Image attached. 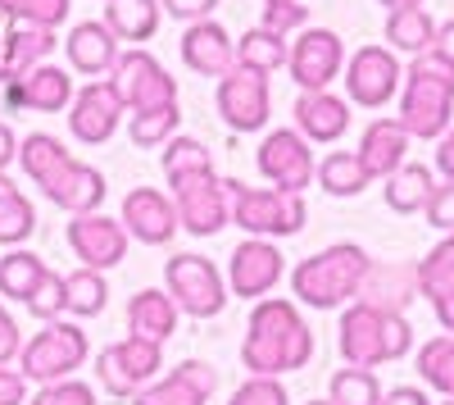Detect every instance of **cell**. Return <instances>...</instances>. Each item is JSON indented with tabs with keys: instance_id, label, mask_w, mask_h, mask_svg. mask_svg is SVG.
I'll list each match as a JSON object with an SVG mask.
<instances>
[{
	"instance_id": "cell-1",
	"label": "cell",
	"mask_w": 454,
	"mask_h": 405,
	"mask_svg": "<svg viewBox=\"0 0 454 405\" xmlns=\"http://www.w3.org/2000/svg\"><path fill=\"white\" fill-rule=\"evenodd\" d=\"M314 360V328L305 323L295 301L263 297L250 306L246 338H241V364L250 378H282Z\"/></svg>"
},
{
	"instance_id": "cell-2",
	"label": "cell",
	"mask_w": 454,
	"mask_h": 405,
	"mask_svg": "<svg viewBox=\"0 0 454 405\" xmlns=\"http://www.w3.org/2000/svg\"><path fill=\"white\" fill-rule=\"evenodd\" d=\"M19 164L23 173L42 187V196L51 205H59L64 214H96L105 205V173L87 160H78L68 146L51 132H27L19 141Z\"/></svg>"
},
{
	"instance_id": "cell-3",
	"label": "cell",
	"mask_w": 454,
	"mask_h": 405,
	"mask_svg": "<svg viewBox=\"0 0 454 405\" xmlns=\"http://www.w3.org/2000/svg\"><path fill=\"white\" fill-rule=\"evenodd\" d=\"M368 269H372V255L364 246L355 242L323 246L291 269V297L295 306H309V310H346L350 301H359Z\"/></svg>"
},
{
	"instance_id": "cell-4",
	"label": "cell",
	"mask_w": 454,
	"mask_h": 405,
	"mask_svg": "<svg viewBox=\"0 0 454 405\" xmlns=\"http://www.w3.org/2000/svg\"><path fill=\"white\" fill-rule=\"evenodd\" d=\"M400 128L413 141H436L450 132L454 119V64H445L436 51L413 55L404 68V91H400Z\"/></svg>"
},
{
	"instance_id": "cell-5",
	"label": "cell",
	"mask_w": 454,
	"mask_h": 405,
	"mask_svg": "<svg viewBox=\"0 0 454 405\" xmlns=\"http://www.w3.org/2000/svg\"><path fill=\"white\" fill-rule=\"evenodd\" d=\"M336 346H340V360L355 364V369H377V364H395L413 351V328L404 314L350 301L340 310Z\"/></svg>"
},
{
	"instance_id": "cell-6",
	"label": "cell",
	"mask_w": 454,
	"mask_h": 405,
	"mask_svg": "<svg viewBox=\"0 0 454 405\" xmlns=\"http://www.w3.org/2000/svg\"><path fill=\"white\" fill-rule=\"evenodd\" d=\"M227 205H232V224L246 237H295L305 233V196L300 192H282V187H246L241 178H223Z\"/></svg>"
},
{
	"instance_id": "cell-7",
	"label": "cell",
	"mask_w": 454,
	"mask_h": 405,
	"mask_svg": "<svg viewBox=\"0 0 454 405\" xmlns=\"http://www.w3.org/2000/svg\"><path fill=\"white\" fill-rule=\"evenodd\" d=\"M91 355V338L82 333L78 319H55V323H42V333H32L19 351V374L36 387L46 383H59V378H73L87 364Z\"/></svg>"
},
{
	"instance_id": "cell-8",
	"label": "cell",
	"mask_w": 454,
	"mask_h": 405,
	"mask_svg": "<svg viewBox=\"0 0 454 405\" xmlns=\"http://www.w3.org/2000/svg\"><path fill=\"white\" fill-rule=\"evenodd\" d=\"M164 291L186 319H218L227 310V301H232L218 265L196 250H173L164 260Z\"/></svg>"
},
{
	"instance_id": "cell-9",
	"label": "cell",
	"mask_w": 454,
	"mask_h": 405,
	"mask_svg": "<svg viewBox=\"0 0 454 405\" xmlns=\"http://www.w3.org/2000/svg\"><path fill=\"white\" fill-rule=\"evenodd\" d=\"M168 196L177 210V228H186L192 237H218L232 224V205H227L223 178L218 169H200V173H177L168 178Z\"/></svg>"
},
{
	"instance_id": "cell-10",
	"label": "cell",
	"mask_w": 454,
	"mask_h": 405,
	"mask_svg": "<svg viewBox=\"0 0 454 405\" xmlns=\"http://www.w3.org/2000/svg\"><path fill=\"white\" fill-rule=\"evenodd\" d=\"M109 87L119 91L128 115L177 105V78L150 51H141V46L119 51V60H114V68H109Z\"/></svg>"
},
{
	"instance_id": "cell-11",
	"label": "cell",
	"mask_w": 454,
	"mask_h": 405,
	"mask_svg": "<svg viewBox=\"0 0 454 405\" xmlns=\"http://www.w3.org/2000/svg\"><path fill=\"white\" fill-rule=\"evenodd\" d=\"M164 369V346L160 342H145V338H123V342H109L96 355V383L109 396H123L132 401L141 387H150Z\"/></svg>"
},
{
	"instance_id": "cell-12",
	"label": "cell",
	"mask_w": 454,
	"mask_h": 405,
	"mask_svg": "<svg viewBox=\"0 0 454 405\" xmlns=\"http://www.w3.org/2000/svg\"><path fill=\"white\" fill-rule=\"evenodd\" d=\"M214 105H218V119L232 128V132H259L273 115V91H269V78L254 68H227L218 78V91H214Z\"/></svg>"
},
{
	"instance_id": "cell-13",
	"label": "cell",
	"mask_w": 454,
	"mask_h": 405,
	"mask_svg": "<svg viewBox=\"0 0 454 405\" xmlns=\"http://www.w3.org/2000/svg\"><path fill=\"white\" fill-rule=\"evenodd\" d=\"M346 68V42L332 28H300L286 55V73L300 91H327Z\"/></svg>"
},
{
	"instance_id": "cell-14",
	"label": "cell",
	"mask_w": 454,
	"mask_h": 405,
	"mask_svg": "<svg viewBox=\"0 0 454 405\" xmlns=\"http://www.w3.org/2000/svg\"><path fill=\"white\" fill-rule=\"evenodd\" d=\"M73 255H78L82 269H96V274H109L128 260V228L119 224L114 214H68V228H64Z\"/></svg>"
},
{
	"instance_id": "cell-15",
	"label": "cell",
	"mask_w": 454,
	"mask_h": 405,
	"mask_svg": "<svg viewBox=\"0 0 454 405\" xmlns=\"http://www.w3.org/2000/svg\"><path fill=\"white\" fill-rule=\"evenodd\" d=\"M346 96L350 105H364V109H382L387 100H395L400 83H404V68H400V55L387 51V46H359L350 60H346Z\"/></svg>"
},
{
	"instance_id": "cell-16",
	"label": "cell",
	"mask_w": 454,
	"mask_h": 405,
	"mask_svg": "<svg viewBox=\"0 0 454 405\" xmlns=\"http://www.w3.org/2000/svg\"><path fill=\"white\" fill-rule=\"evenodd\" d=\"M286 278V255L269 237H246L227 260V291L241 301H263Z\"/></svg>"
},
{
	"instance_id": "cell-17",
	"label": "cell",
	"mask_w": 454,
	"mask_h": 405,
	"mask_svg": "<svg viewBox=\"0 0 454 405\" xmlns=\"http://www.w3.org/2000/svg\"><path fill=\"white\" fill-rule=\"evenodd\" d=\"M254 164L259 173L273 182V187L282 192H305L309 182H314V151H309V141L300 137L295 128H273L269 137L259 141V151H254Z\"/></svg>"
},
{
	"instance_id": "cell-18",
	"label": "cell",
	"mask_w": 454,
	"mask_h": 405,
	"mask_svg": "<svg viewBox=\"0 0 454 405\" xmlns=\"http://www.w3.org/2000/svg\"><path fill=\"white\" fill-rule=\"evenodd\" d=\"M123 100L119 91L109 87V78H96L87 87L73 91V105H68V132L78 137L82 146H105L123 123Z\"/></svg>"
},
{
	"instance_id": "cell-19",
	"label": "cell",
	"mask_w": 454,
	"mask_h": 405,
	"mask_svg": "<svg viewBox=\"0 0 454 405\" xmlns=\"http://www.w3.org/2000/svg\"><path fill=\"white\" fill-rule=\"evenodd\" d=\"M119 224L128 228V237H137V242H145V246H173V237L182 233V228H177L173 196L160 192V187H132V192L123 196Z\"/></svg>"
},
{
	"instance_id": "cell-20",
	"label": "cell",
	"mask_w": 454,
	"mask_h": 405,
	"mask_svg": "<svg viewBox=\"0 0 454 405\" xmlns=\"http://www.w3.org/2000/svg\"><path fill=\"white\" fill-rule=\"evenodd\" d=\"M218 392V369L209 360H182L132 396V405H209Z\"/></svg>"
},
{
	"instance_id": "cell-21",
	"label": "cell",
	"mask_w": 454,
	"mask_h": 405,
	"mask_svg": "<svg viewBox=\"0 0 454 405\" xmlns=\"http://www.w3.org/2000/svg\"><path fill=\"white\" fill-rule=\"evenodd\" d=\"M73 105V78L59 64H36L19 83L5 87V109H27V115H59Z\"/></svg>"
},
{
	"instance_id": "cell-22",
	"label": "cell",
	"mask_w": 454,
	"mask_h": 405,
	"mask_svg": "<svg viewBox=\"0 0 454 405\" xmlns=\"http://www.w3.org/2000/svg\"><path fill=\"white\" fill-rule=\"evenodd\" d=\"M177 51H182V64L200 73V78H223L227 68H237V42L227 36V28L218 19L186 23Z\"/></svg>"
},
{
	"instance_id": "cell-23",
	"label": "cell",
	"mask_w": 454,
	"mask_h": 405,
	"mask_svg": "<svg viewBox=\"0 0 454 405\" xmlns=\"http://www.w3.org/2000/svg\"><path fill=\"white\" fill-rule=\"evenodd\" d=\"M291 115H295V132L305 141L332 146V141L346 137V128H350V100H340L332 91H300Z\"/></svg>"
},
{
	"instance_id": "cell-24",
	"label": "cell",
	"mask_w": 454,
	"mask_h": 405,
	"mask_svg": "<svg viewBox=\"0 0 454 405\" xmlns=\"http://www.w3.org/2000/svg\"><path fill=\"white\" fill-rule=\"evenodd\" d=\"M55 32L51 28H32V23H10L0 32V83H19L23 73H32L36 64H46V55L55 51Z\"/></svg>"
},
{
	"instance_id": "cell-25",
	"label": "cell",
	"mask_w": 454,
	"mask_h": 405,
	"mask_svg": "<svg viewBox=\"0 0 454 405\" xmlns=\"http://www.w3.org/2000/svg\"><path fill=\"white\" fill-rule=\"evenodd\" d=\"M409 132L400 128V119H372L359 137V160L368 169V178H391L404 160H409Z\"/></svg>"
},
{
	"instance_id": "cell-26",
	"label": "cell",
	"mask_w": 454,
	"mask_h": 405,
	"mask_svg": "<svg viewBox=\"0 0 454 405\" xmlns=\"http://www.w3.org/2000/svg\"><path fill=\"white\" fill-rule=\"evenodd\" d=\"M64 55L68 64L82 73V78H100V73L114 68V60H119V36H114L105 23H78L68 36H64Z\"/></svg>"
},
{
	"instance_id": "cell-27",
	"label": "cell",
	"mask_w": 454,
	"mask_h": 405,
	"mask_svg": "<svg viewBox=\"0 0 454 405\" xmlns=\"http://www.w3.org/2000/svg\"><path fill=\"white\" fill-rule=\"evenodd\" d=\"M177 319H182V310L173 306V297L168 291H160V287H141L137 297H128V333L132 338H145V342H168L173 333H177Z\"/></svg>"
},
{
	"instance_id": "cell-28",
	"label": "cell",
	"mask_w": 454,
	"mask_h": 405,
	"mask_svg": "<svg viewBox=\"0 0 454 405\" xmlns=\"http://www.w3.org/2000/svg\"><path fill=\"white\" fill-rule=\"evenodd\" d=\"M413 297H419V274H413V265H377L372 260V269H368V278L359 287L364 306L391 310V314H404Z\"/></svg>"
},
{
	"instance_id": "cell-29",
	"label": "cell",
	"mask_w": 454,
	"mask_h": 405,
	"mask_svg": "<svg viewBox=\"0 0 454 405\" xmlns=\"http://www.w3.org/2000/svg\"><path fill=\"white\" fill-rule=\"evenodd\" d=\"M160 19H164L160 0H105V19L100 23L119 36V42L141 46V42H150V36L160 32Z\"/></svg>"
},
{
	"instance_id": "cell-30",
	"label": "cell",
	"mask_w": 454,
	"mask_h": 405,
	"mask_svg": "<svg viewBox=\"0 0 454 405\" xmlns=\"http://www.w3.org/2000/svg\"><path fill=\"white\" fill-rule=\"evenodd\" d=\"M36 233V205L10 173H0V246H23Z\"/></svg>"
},
{
	"instance_id": "cell-31",
	"label": "cell",
	"mask_w": 454,
	"mask_h": 405,
	"mask_svg": "<svg viewBox=\"0 0 454 405\" xmlns=\"http://www.w3.org/2000/svg\"><path fill=\"white\" fill-rule=\"evenodd\" d=\"M314 178H318V187H323L327 196H336V201L359 196L368 182H372L368 169H364V160H359L355 151H332V155H323V160L314 164Z\"/></svg>"
},
{
	"instance_id": "cell-32",
	"label": "cell",
	"mask_w": 454,
	"mask_h": 405,
	"mask_svg": "<svg viewBox=\"0 0 454 405\" xmlns=\"http://www.w3.org/2000/svg\"><path fill=\"white\" fill-rule=\"evenodd\" d=\"M387 187H382V196H387V205L395 210V214H419L423 205H427V196H432V187H436V178H432V169L427 164H413V160H404L391 178H382Z\"/></svg>"
},
{
	"instance_id": "cell-33",
	"label": "cell",
	"mask_w": 454,
	"mask_h": 405,
	"mask_svg": "<svg viewBox=\"0 0 454 405\" xmlns=\"http://www.w3.org/2000/svg\"><path fill=\"white\" fill-rule=\"evenodd\" d=\"M42 274H46V260H42L36 250H23V246L5 250V255H0V297L27 306V297L36 291Z\"/></svg>"
},
{
	"instance_id": "cell-34",
	"label": "cell",
	"mask_w": 454,
	"mask_h": 405,
	"mask_svg": "<svg viewBox=\"0 0 454 405\" xmlns=\"http://www.w3.org/2000/svg\"><path fill=\"white\" fill-rule=\"evenodd\" d=\"M436 42V19L427 10H395L387 14V51L400 55H423Z\"/></svg>"
},
{
	"instance_id": "cell-35",
	"label": "cell",
	"mask_w": 454,
	"mask_h": 405,
	"mask_svg": "<svg viewBox=\"0 0 454 405\" xmlns=\"http://www.w3.org/2000/svg\"><path fill=\"white\" fill-rule=\"evenodd\" d=\"M286 55H291V42L278 36V32H269V28H250L237 42V64L263 73V78L278 73V68H286Z\"/></svg>"
},
{
	"instance_id": "cell-36",
	"label": "cell",
	"mask_w": 454,
	"mask_h": 405,
	"mask_svg": "<svg viewBox=\"0 0 454 405\" xmlns=\"http://www.w3.org/2000/svg\"><path fill=\"white\" fill-rule=\"evenodd\" d=\"M64 291H68V314L73 319H96V314H105V306H109V282H105V274H96V269H73V274H64Z\"/></svg>"
},
{
	"instance_id": "cell-37",
	"label": "cell",
	"mask_w": 454,
	"mask_h": 405,
	"mask_svg": "<svg viewBox=\"0 0 454 405\" xmlns=\"http://www.w3.org/2000/svg\"><path fill=\"white\" fill-rule=\"evenodd\" d=\"M413 274H419V297H427V301L454 291V233H445L423 260L413 265Z\"/></svg>"
},
{
	"instance_id": "cell-38",
	"label": "cell",
	"mask_w": 454,
	"mask_h": 405,
	"mask_svg": "<svg viewBox=\"0 0 454 405\" xmlns=\"http://www.w3.org/2000/svg\"><path fill=\"white\" fill-rule=\"evenodd\" d=\"M419 378L445 401H454V338L450 333L419 346Z\"/></svg>"
},
{
	"instance_id": "cell-39",
	"label": "cell",
	"mask_w": 454,
	"mask_h": 405,
	"mask_svg": "<svg viewBox=\"0 0 454 405\" xmlns=\"http://www.w3.org/2000/svg\"><path fill=\"white\" fill-rule=\"evenodd\" d=\"M377 401H382V383H377L372 369H355V364H346V369L332 374L327 405H377Z\"/></svg>"
},
{
	"instance_id": "cell-40",
	"label": "cell",
	"mask_w": 454,
	"mask_h": 405,
	"mask_svg": "<svg viewBox=\"0 0 454 405\" xmlns=\"http://www.w3.org/2000/svg\"><path fill=\"white\" fill-rule=\"evenodd\" d=\"M177 123H182V109L177 105H164V109H141V115L128 119V137L150 151V146H164L168 137H177Z\"/></svg>"
},
{
	"instance_id": "cell-41",
	"label": "cell",
	"mask_w": 454,
	"mask_h": 405,
	"mask_svg": "<svg viewBox=\"0 0 454 405\" xmlns=\"http://www.w3.org/2000/svg\"><path fill=\"white\" fill-rule=\"evenodd\" d=\"M73 10V0H0V19L32 23V28H59Z\"/></svg>"
},
{
	"instance_id": "cell-42",
	"label": "cell",
	"mask_w": 454,
	"mask_h": 405,
	"mask_svg": "<svg viewBox=\"0 0 454 405\" xmlns=\"http://www.w3.org/2000/svg\"><path fill=\"white\" fill-rule=\"evenodd\" d=\"M200 169H214V155L200 137H168L164 141V178H177V173H200Z\"/></svg>"
},
{
	"instance_id": "cell-43",
	"label": "cell",
	"mask_w": 454,
	"mask_h": 405,
	"mask_svg": "<svg viewBox=\"0 0 454 405\" xmlns=\"http://www.w3.org/2000/svg\"><path fill=\"white\" fill-rule=\"evenodd\" d=\"M27 310L42 319V323H55V319H64L68 314V291H64V274H55L51 265H46V274H42V282H36V291L27 297Z\"/></svg>"
},
{
	"instance_id": "cell-44",
	"label": "cell",
	"mask_w": 454,
	"mask_h": 405,
	"mask_svg": "<svg viewBox=\"0 0 454 405\" xmlns=\"http://www.w3.org/2000/svg\"><path fill=\"white\" fill-rule=\"evenodd\" d=\"M305 23H309V5H305V0H263L259 28H269L278 36H291V32H300Z\"/></svg>"
},
{
	"instance_id": "cell-45",
	"label": "cell",
	"mask_w": 454,
	"mask_h": 405,
	"mask_svg": "<svg viewBox=\"0 0 454 405\" xmlns=\"http://www.w3.org/2000/svg\"><path fill=\"white\" fill-rule=\"evenodd\" d=\"M27 405H100L96 401V387L82 383V378H59V383H46L36 387V396Z\"/></svg>"
},
{
	"instance_id": "cell-46",
	"label": "cell",
	"mask_w": 454,
	"mask_h": 405,
	"mask_svg": "<svg viewBox=\"0 0 454 405\" xmlns=\"http://www.w3.org/2000/svg\"><path fill=\"white\" fill-rule=\"evenodd\" d=\"M227 405H291L282 378H246L232 396H227Z\"/></svg>"
},
{
	"instance_id": "cell-47",
	"label": "cell",
	"mask_w": 454,
	"mask_h": 405,
	"mask_svg": "<svg viewBox=\"0 0 454 405\" xmlns=\"http://www.w3.org/2000/svg\"><path fill=\"white\" fill-rule=\"evenodd\" d=\"M423 214H427L432 228L454 233V182H436L432 196H427V205H423Z\"/></svg>"
},
{
	"instance_id": "cell-48",
	"label": "cell",
	"mask_w": 454,
	"mask_h": 405,
	"mask_svg": "<svg viewBox=\"0 0 454 405\" xmlns=\"http://www.w3.org/2000/svg\"><path fill=\"white\" fill-rule=\"evenodd\" d=\"M160 10L182 19V23H200V19H214L218 0H160Z\"/></svg>"
},
{
	"instance_id": "cell-49",
	"label": "cell",
	"mask_w": 454,
	"mask_h": 405,
	"mask_svg": "<svg viewBox=\"0 0 454 405\" xmlns=\"http://www.w3.org/2000/svg\"><path fill=\"white\" fill-rule=\"evenodd\" d=\"M19 351H23V333L10 319V310L0 306V369H10V360H19Z\"/></svg>"
},
{
	"instance_id": "cell-50",
	"label": "cell",
	"mask_w": 454,
	"mask_h": 405,
	"mask_svg": "<svg viewBox=\"0 0 454 405\" xmlns=\"http://www.w3.org/2000/svg\"><path fill=\"white\" fill-rule=\"evenodd\" d=\"M0 405H27V378L19 369H0Z\"/></svg>"
},
{
	"instance_id": "cell-51",
	"label": "cell",
	"mask_w": 454,
	"mask_h": 405,
	"mask_svg": "<svg viewBox=\"0 0 454 405\" xmlns=\"http://www.w3.org/2000/svg\"><path fill=\"white\" fill-rule=\"evenodd\" d=\"M436 173L445 182H454V128L436 137Z\"/></svg>"
},
{
	"instance_id": "cell-52",
	"label": "cell",
	"mask_w": 454,
	"mask_h": 405,
	"mask_svg": "<svg viewBox=\"0 0 454 405\" xmlns=\"http://www.w3.org/2000/svg\"><path fill=\"white\" fill-rule=\"evenodd\" d=\"M377 405H432V396L423 387H391V392H382Z\"/></svg>"
},
{
	"instance_id": "cell-53",
	"label": "cell",
	"mask_w": 454,
	"mask_h": 405,
	"mask_svg": "<svg viewBox=\"0 0 454 405\" xmlns=\"http://www.w3.org/2000/svg\"><path fill=\"white\" fill-rule=\"evenodd\" d=\"M14 160H19V137L10 123H0V173H10Z\"/></svg>"
},
{
	"instance_id": "cell-54",
	"label": "cell",
	"mask_w": 454,
	"mask_h": 405,
	"mask_svg": "<svg viewBox=\"0 0 454 405\" xmlns=\"http://www.w3.org/2000/svg\"><path fill=\"white\" fill-rule=\"evenodd\" d=\"M432 51H436L445 64H454V19L436 23V42H432Z\"/></svg>"
},
{
	"instance_id": "cell-55",
	"label": "cell",
	"mask_w": 454,
	"mask_h": 405,
	"mask_svg": "<svg viewBox=\"0 0 454 405\" xmlns=\"http://www.w3.org/2000/svg\"><path fill=\"white\" fill-rule=\"evenodd\" d=\"M432 310H436V323H441L445 333L454 338V291H445V297H436V301H432Z\"/></svg>"
},
{
	"instance_id": "cell-56",
	"label": "cell",
	"mask_w": 454,
	"mask_h": 405,
	"mask_svg": "<svg viewBox=\"0 0 454 405\" xmlns=\"http://www.w3.org/2000/svg\"><path fill=\"white\" fill-rule=\"evenodd\" d=\"M377 5H387L395 14V10H423V0H377Z\"/></svg>"
},
{
	"instance_id": "cell-57",
	"label": "cell",
	"mask_w": 454,
	"mask_h": 405,
	"mask_svg": "<svg viewBox=\"0 0 454 405\" xmlns=\"http://www.w3.org/2000/svg\"><path fill=\"white\" fill-rule=\"evenodd\" d=\"M305 405H327V401H305Z\"/></svg>"
},
{
	"instance_id": "cell-58",
	"label": "cell",
	"mask_w": 454,
	"mask_h": 405,
	"mask_svg": "<svg viewBox=\"0 0 454 405\" xmlns=\"http://www.w3.org/2000/svg\"><path fill=\"white\" fill-rule=\"evenodd\" d=\"M441 405H454V401H441Z\"/></svg>"
}]
</instances>
